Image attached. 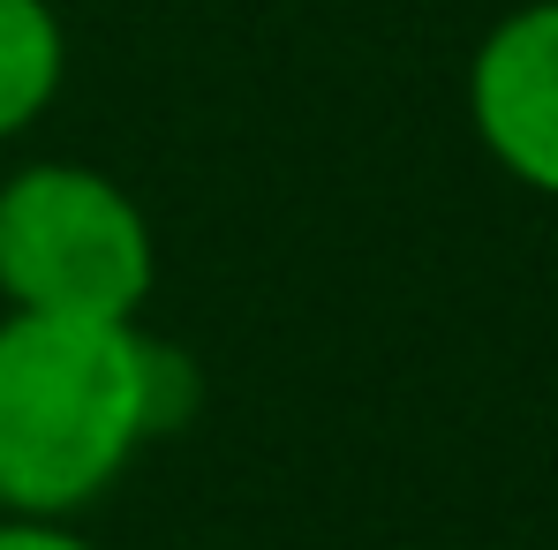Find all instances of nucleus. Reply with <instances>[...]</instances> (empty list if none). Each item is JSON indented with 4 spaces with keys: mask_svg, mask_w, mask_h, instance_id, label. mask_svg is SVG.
<instances>
[{
    "mask_svg": "<svg viewBox=\"0 0 558 550\" xmlns=\"http://www.w3.org/2000/svg\"><path fill=\"white\" fill-rule=\"evenodd\" d=\"M468 129L498 174L558 196V0L498 15L468 61Z\"/></svg>",
    "mask_w": 558,
    "mask_h": 550,
    "instance_id": "nucleus-3",
    "label": "nucleus"
},
{
    "mask_svg": "<svg viewBox=\"0 0 558 550\" xmlns=\"http://www.w3.org/2000/svg\"><path fill=\"white\" fill-rule=\"evenodd\" d=\"M69 84V23L53 0H0V144L46 121Z\"/></svg>",
    "mask_w": 558,
    "mask_h": 550,
    "instance_id": "nucleus-4",
    "label": "nucleus"
},
{
    "mask_svg": "<svg viewBox=\"0 0 558 550\" xmlns=\"http://www.w3.org/2000/svg\"><path fill=\"white\" fill-rule=\"evenodd\" d=\"M0 550H98L76 521H31V513H0Z\"/></svg>",
    "mask_w": 558,
    "mask_h": 550,
    "instance_id": "nucleus-5",
    "label": "nucleus"
},
{
    "mask_svg": "<svg viewBox=\"0 0 558 550\" xmlns=\"http://www.w3.org/2000/svg\"><path fill=\"white\" fill-rule=\"evenodd\" d=\"M196 407V363L136 317H0V513L76 521Z\"/></svg>",
    "mask_w": 558,
    "mask_h": 550,
    "instance_id": "nucleus-1",
    "label": "nucleus"
},
{
    "mask_svg": "<svg viewBox=\"0 0 558 550\" xmlns=\"http://www.w3.org/2000/svg\"><path fill=\"white\" fill-rule=\"evenodd\" d=\"M159 242L129 188L76 159L0 182V302L38 317H144Z\"/></svg>",
    "mask_w": 558,
    "mask_h": 550,
    "instance_id": "nucleus-2",
    "label": "nucleus"
}]
</instances>
